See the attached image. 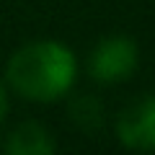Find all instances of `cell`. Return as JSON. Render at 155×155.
<instances>
[{
    "label": "cell",
    "mask_w": 155,
    "mask_h": 155,
    "mask_svg": "<svg viewBox=\"0 0 155 155\" xmlns=\"http://www.w3.org/2000/svg\"><path fill=\"white\" fill-rule=\"evenodd\" d=\"M5 114H8V93H5V88L0 85V124L5 119Z\"/></svg>",
    "instance_id": "8992f818"
},
{
    "label": "cell",
    "mask_w": 155,
    "mask_h": 155,
    "mask_svg": "<svg viewBox=\"0 0 155 155\" xmlns=\"http://www.w3.org/2000/svg\"><path fill=\"white\" fill-rule=\"evenodd\" d=\"M137 44L127 36H109L96 44L88 60V72L98 83H122L137 67Z\"/></svg>",
    "instance_id": "7a4b0ae2"
},
{
    "label": "cell",
    "mask_w": 155,
    "mask_h": 155,
    "mask_svg": "<svg viewBox=\"0 0 155 155\" xmlns=\"http://www.w3.org/2000/svg\"><path fill=\"white\" fill-rule=\"evenodd\" d=\"M5 150L11 155H52L54 153V140L41 124L23 122L8 134Z\"/></svg>",
    "instance_id": "277c9868"
},
{
    "label": "cell",
    "mask_w": 155,
    "mask_h": 155,
    "mask_svg": "<svg viewBox=\"0 0 155 155\" xmlns=\"http://www.w3.org/2000/svg\"><path fill=\"white\" fill-rule=\"evenodd\" d=\"M70 116H72V122H75L80 129L91 132V129H96L101 124V119H104V109H101V104L96 98H91V96H80V98L72 101Z\"/></svg>",
    "instance_id": "5b68a950"
},
{
    "label": "cell",
    "mask_w": 155,
    "mask_h": 155,
    "mask_svg": "<svg viewBox=\"0 0 155 155\" xmlns=\"http://www.w3.org/2000/svg\"><path fill=\"white\" fill-rule=\"evenodd\" d=\"M78 60L60 41H31L8 60L5 78L18 96L36 104H52L72 88Z\"/></svg>",
    "instance_id": "6da1fadb"
},
{
    "label": "cell",
    "mask_w": 155,
    "mask_h": 155,
    "mask_svg": "<svg viewBox=\"0 0 155 155\" xmlns=\"http://www.w3.org/2000/svg\"><path fill=\"white\" fill-rule=\"evenodd\" d=\"M116 140L129 150H155V93L122 109L116 116Z\"/></svg>",
    "instance_id": "3957f363"
}]
</instances>
